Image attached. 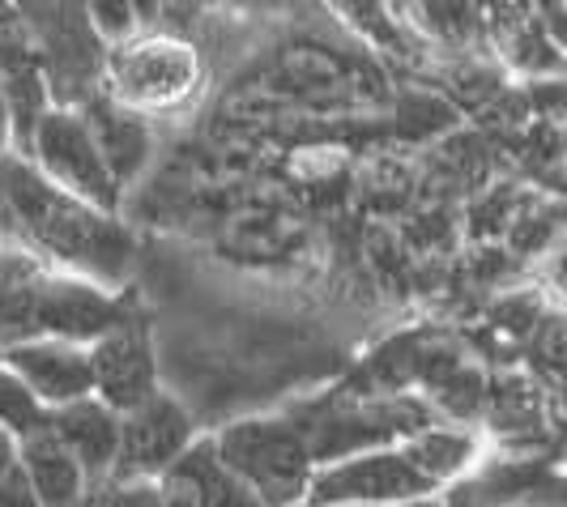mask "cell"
Listing matches in <instances>:
<instances>
[{
	"instance_id": "6da1fadb",
	"label": "cell",
	"mask_w": 567,
	"mask_h": 507,
	"mask_svg": "<svg viewBox=\"0 0 567 507\" xmlns=\"http://www.w3.org/2000/svg\"><path fill=\"white\" fill-rule=\"evenodd\" d=\"M0 193L9 200L22 248L34 260H43L56 273H69V278H82V282H94L120 294V286L133 273L137 244L115 214L94 209L90 200L56 188L22 154L0 158Z\"/></svg>"
},
{
	"instance_id": "7a4b0ae2",
	"label": "cell",
	"mask_w": 567,
	"mask_h": 507,
	"mask_svg": "<svg viewBox=\"0 0 567 507\" xmlns=\"http://www.w3.org/2000/svg\"><path fill=\"white\" fill-rule=\"evenodd\" d=\"M295 426L303 431L312 465H333L354 452L398 448L414 431H423L435 418V410L419 393H350V389H329L320 396H308L286 410Z\"/></svg>"
},
{
	"instance_id": "3957f363",
	"label": "cell",
	"mask_w": 567,
	"mask_h": 507,
	"mask_svg": "<svg viewBox=\"0 0 567 507\" xmlns=\"http://www.w3.org/2000/svg\"><path fill=\"white\" fill-rule=\"evenodd\" d=\"M218 461L265 507H295L308 499L316 465L303 431L290 414H252L214 431Z\"/></svg>"
},
{
	"instance_id": "277c9868",
	"label": "cell",
	"mask_w": 567,
	"mask_h": 507,
	"mask_svg": "<svg viewBox=\"0 0 567 507\" xmlns=\"http://www.w3.org/2000/svg\"><path fill=\"white\" fill-rule=\"evenodd\" d=\"M22 158H30L43 179H52L56 188L73 193V197L90 200L94 209H107V214L120 209L124 188L112 179V170L103 163L85 120L73 107H43V115L30 128Z\"/></svg>"
},
{
	"instance_id": "5b68a950",
	"label": "cell",
	"mask_w": 567,
	"mask_h": 507,
	"mask_svg": "<svg viewBox=\"0 0 567 507\" xmlns=\"http://www.w3.org/2000/svg\"><path fill=\"white\" fill-rule=\"evenodd\" d=\"M107 94L128 112H163L175 107L179 99L193 94L200 77L197 52L179 39H154V34H137L112 48L107 60Z\"/></svg>"
},
{
	"instance_id": "8992f818",
	"label": "cell",
	"mask_w": 567,
	"mask_h": 507,
	"mask_svg": "<svg viewBox=\"0 0 567 507\" xmlns=\"http://www.w3.org/2000/svg\"><path fill=\"white\" fill-rule=\"evenodd\" d=\"M440 495L431 482L405 461L401 448H371L354 452L346 461L320 465L308 482L303 504H329V507H398L410 499Z\"/></svg>"
},
{
	"instance_id": "52a82bcc",
	"label": "cell",
	"mask_w": 567,
	"mask_h": 507,
	"mask_svg": "<svg viewBox=\"0 0 567 507\" xmlns=\"http://www.w3.org/2000/svg\"><path fill=\"white\" fill-rule=\"evenodd\" d=\"M193 439H197L193 410L167 389H158L128 414H120V456L112 482H158Z\"/></svg>"
},
{
	"instance_id": "ba28073f",
	"label": "cell",
	"mask_w": 567,
	"mask_h": 507,
	"mask_svg": "<svg viewBox=\"0 0 567 507\" xmlns=\"http://www.w3.org/2000/svg\"><path fill=\"white\" fill-rule=\"evenodd\" d=\"M85 354H90V380H94L90 396H99L115 414H128L145 396L158 393V354L150 341V324L137 311H128L107 338L85 345Z\"/></svg>"
},
{
	"instance_id": "9c48e42d",
	"label": "cell",
	"mask_w": 567,
	"mask_h": 507,
	"mask_svg": "<svg viewBox=\"0 0 567 507\" xmlns=\"http://www.w3.org/2000/svg\"><path fill=\"white\" fill-rule=\"evenodd\" d=\"M128 315L124 294L48 269L34 294V338H60L73 345H94Z\"/></svg>"
},
{
	"instance_id": "30bf717a",
	"label": "cell",
	"mask_w": 567,
	"mask_h": 507,
	"mask_svg": "<svg viewBox=\"0 0 567 507\" xmlns=\"http://www.w3.org/2000/svg\"><path fill=\"white\" fill-rule=\"evenodd\" d=\"M0 363L9 366L48 410L94 393L90 354H85V345H73V341H60V338L18 341V345L0 350Z\"/></svg>"
},
{
	"instance_id": "8fae6325",
	"label": "cell",
	"mask_w": 567,
	"mask_h": 507,
	"mask_svg": "<svg viewBox=\"0 0 567 507\" xmlns=\"http://www.w3.org/2000/svg\"><path fill=\"white\" fill-rule=\"evenodd\" d=\"M48 431L60 448L82 465L85 482L99 499L112 482L115 456H120V414L107 410L99 396H78L48 414Z\"/></svg>"
},
{
	"instance_id": "7c38bea8",
	"label": "cell",
	"mask_w": 567,
	"mask_h": 507,
	"mask_svg": "<svg viewBox=\"0 0 567 507\" xmlns=\"http://www.w3.org/2000/svg\"><path fill=\"white\" fill-rule=\"evenodd\" d=\"M73 112L85 120V128H90V137L99 145V154H103V163L112 170V179L124 188L142 170L145 158H150V124H145V115L120 107L112 94L99 90V85L85 94Z\"/></svg>"
},
{
	"instance_id": "4fadbf2b",
	"label": "cell",
	"mask_w": 567,
	"mask_h": 507,
	"mask_svg": "<svg viewBox=\"0 0 567 507\" xmlns=\"http://www.w3.org/2000/svg\"><path fill=\"white\" fill-rule=\"evenodd\" d=\"M18 469H22L27 486L34 490L39 507H94L99 504L94 490H90V482H85L82 465L52 439V431L30 435L27 444L18 448Z\"/></svg>"
},
{
	"instance_id": "5bb4252c",
	"label": "cell",
	"mask_w": 567,
	"mask_h": 507,
	"mask_svg": "<svg viewBox=\"0 0 567 507\" xmlns=\"http://www.w3.org/2000/svg\"><path fill=\"white\" fill-rule=\"evenodd\" d=\"M158 482L188 490V495L197 499V507H265L252 490L218 461L214 435H197V439L184 448V456H179Z\"/></svg>"
},
{
	"instance_id": "9a60e30c",
	"label": "cell",
	"mask_w": 567,
	"mask_h": 507,
	"mask_svg": "<svg viewBox=\"0 0 567 507\" xmlns=\"http://www.w3.org/2000/svg\"><path fill=\"white\" fill-rule=\"evenodd\" d=\"M405 452V461L423 474L435 490H449L456 478H465L478 465V439L470 426L456 423H431L423 431H414L410 439L398 444Z\"/></svg>"
},
{
	"instance_id": "2e32d148",
	"label": "cell",
	"mask_w": 567,
	"mask_h": 507,
	"mask_svg": "<svg viewBox=\"0 0 567 507\" xmlns=\"http://www.w3.org/2000/svg\"><path fill=\"white\" fill-rule=\"evenodd\" d=\"M48 265L27 248H0V350L34 338V294Z\"/></svg>"
},
{
	"instance_id": "e0dca14e",
	"label": "cell",
	"mask_w": 567,
	"mask_h": 507,
	"mask_svg": "<svg viewBox=\"0 0 567 507\" xmlns=\"http://www.w3.org/2000/svg\"><path fill=\"white\" fill-rule=\"evenodd\" d=\"M542 469L534 461H499V465H486L478 474L470 469L440 499H444V507H512L525 495H534Z\"/></svg>"
},
{
	"instance_id": "ac0fdd59",
	"label": "cell",
	"mask_w": 567,
	"mask_h": 507,
	"mask_svg": "<svg viewBox=\"0 0 567 507\" xmlns=\"http://www.w3.org/2000/svg\"><path fill=\"white\" fill-rule=\"evenodd\" d=\"M405 13L410 22L440 39V43H453V48H465L478 39L483 30V9L478 0H405Z\"/></svg>"
},
{
	"instance_id": "d6986e66",
	"label": "cell",
	"mask_w": 567,
	"mask_h": 507,
	"mask_svg": "<svg viewBox=\"0 0 567 507\" xmlns=\"http://www.w3.org/2000/svg\"><path fill=\"white\" fill-rule=\"evenodd\" d=\"M483 414L491 418V431H504V435H529V431H538V389H529L525 380H499V384H486Z\"/></svg>"
},
{
	"instance_id": "ffe728a7",
	"label": "cell",
	"mask_w": 567,
	"mask_h": 507,
	"mask_svg": "<svg viewBox=\"0 0 567 507\" xmlns=\"http://www.w3.org/2000/svg\"><path fill=\"white\" fill-rule=\"evenodd\" d=\"M338 13L359 30L363 39H371L375 48L384 52H410V39L398 18V4L393 0H333Z\"/></svg>"
},
{
	"instance_id": "44dd1931",
	"label": "cell",
	"mask_w": 567,
	"mask_h": 507,
	"mask_svg": "<svg viewBox=\"0 0 567 507\" xmlns=\"http://www.w3.org/2000/svg\"><path fill=\"white\" fill-rule=\"evenodd\" d=\"M48 414H52V410L30 393L9 366L0 363V426H4L18 444H27L30 435H43V431H48Z\"/></svg>"
},
{
	"instance_id": "7402d4cb",
	"label": "cell",
	"mask_w": 567,
	"mask_h": 507,
	"mask_svg": "<svg viewBox=\"0 0 567 507\" xmlns=\"http://www.w3.org/2000/svg\"><path fill=\"white\" fill-rule=\"evenodd\" d=\"M82 9L90 30L99 39H107V43H124L137 30V18H133V4L128 0H82Z\"/></svg>"
},
{
	"instance_id": "603a6c76",
	"label": "cell",
	"mask_w": 567,
	"mask_h": 507,
	"mask_svg": "<svg viewBox=\"0 0 567 507\" xmlns=\"http://www.w3.org/2000/svg\"><path fill=\"white\" fill-rule=\"evenodd\" d=\"M94 507H163L158 482H112Z\"/></svg>"
},
{
	"instance_id": "cb8c5ba5",
	"label": "cell",
	"mask_w": 567,
	"mask_h": 507,
	"mask_svg": "<svg viewBox=\"0 0 567 507\" xmlns=\"http://www.w3.org/2000/svg\"><path fill=\"white\" fill-rule=\"evenodd\" d=\"M0 507H39L34 490L22 478V469H13L9 478H0Z\"/></svg>"
},
{
	"instance_id": "d4e9b609",
	"label": "cell",
	"mask_w": 567,
	"mask_h": 507,
	"mask_svg": "<svg viewBox=\"0 0 567 507\" xmlns=\"http://www.w3.org/2000/svg\"><path fill=\"white\" fill-rule=\"evenodd\" d=\"M18 448H22V444L0 426V478H9V474L18 469Z\"/></svg>"
},
{
	"instance_id": "484cf974",
	"label": "cell",
	"mask_w": 567,
	"mask_h": 507,
	"mask_svg": "<svg viewBox=\"0 0 567 507\" xmlns=\"http://www.w3.org/2000/svg\"><path fill=\"white\" fill-rule=\"evenodd\" d=\"M0 248H22V239H18V223H13V214H9L4 193H0Z\"/></svg>"
},
{
	"instance_id": "4316f807",
	"label": "cell",
	"mask_w": 567,
	"mask_h": 507,
	"mask_svg": "<svg viewBox=\"0 0 567 507\" xmlns=\"http://www.w3.org/2000/svg\"><path fill=\"white\" fill-rule=\"evenodd\" d=\"M13 154V115H9V103H4V90H0V158Z\"/></svg>"
},
{
	"instance_id": "83f0119b",
	"label": "cell",
	"mask_w": 567,
	"mask_h": 507,
	"mask_svg": "<svg viewBox=\"0 0 567 507\" xmlns=\"http://www.w3.org/2000/svg\"><path fill=\"white\" fill-rule=\"evenodd\" d=\"M163 486V507H197V499L188 495V490H179V486H167V482H158Z\"/></svg>"
},
{
	"instance_id": "f1b7e54d",
	"label": "cell",
	"mask_w": 567,
	"mask_h": 507,
	"mask_svg": "<svg viewBox=\"0 0 567 507\" xmlns=\"http://www.w3.org/2000/svg\"><path fill=\"white\" fill-rule=\"evenodd\" d=\"M128 4H133V18H137V22H154L163 0H128Z\"/></svg>"
},
{
	"instance_id": "f546056e",
	"label": "cell",
	"mask_w": 567,
	"mask_h": 507,
	"mask_svg": "<svg viewBox=\"0 0 567 507\" xmlns=\"http://www.w3.org/2000/svg\"><path fill=\"white\" fill-rule=\"evenodd\" d=\"M398 507H444L440 495H426V499H410V504H398Z\"/></svg>"
},
{
	"instance_id": "4dcf8cb0",
	"label": "cell",
	"mask_w": 567,
	"mask_h": 507,
	"mask_svg": "<svg viewBox=\"0 0 567 507\" xmlns=\"http://www.w3.org/2000/svg\"><path fill=\"white\" fill-rule=\"evenodd\" d=\"M295 507H329V504H295Z\"/></svg>"
}]
</instances>
